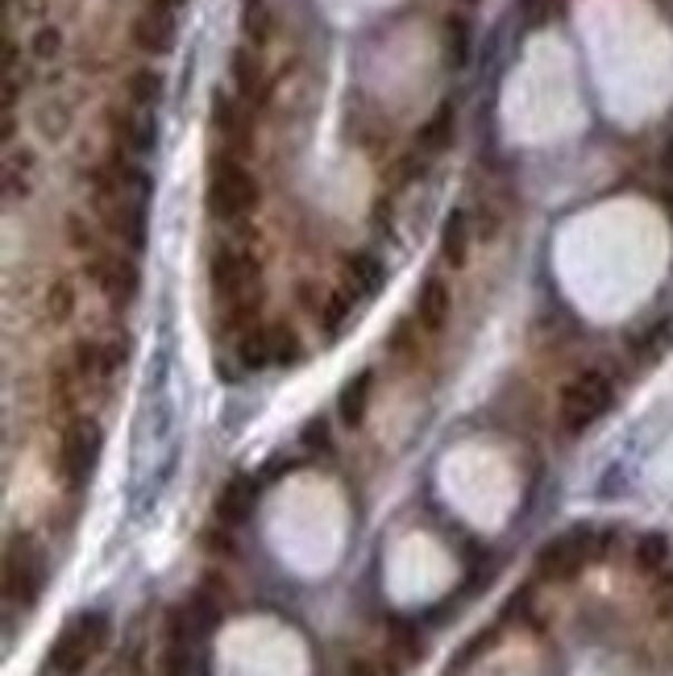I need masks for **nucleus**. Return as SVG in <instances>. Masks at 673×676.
<instances>
[{
  "label": "nucleus",
  "instance_id": "obj_18",
  "mask_svg": "<svg viewBox=\"0 0 673 676\" xmlns=\"http://www.w3.org/2000/svg\"><path fill=\"white\" fill-rule=\"evenodd\" d=\"M470 249H475V221L466 208H453L441 225V262L461 271L470 262Z\"/></svg>",
  "mask_w": 673,
  "mask_h": 676
},
{
  "label": "nucleus",
  "instance_id": "obj_2",
  "mask_svg": "<svg viewBox=\"0 0 673 676\" xmlns=\"http://www.w3.org/2000/svg\"><path fill=\"white\" fill-rule=\"evenodd\" d=\"M262 204V187L259 175L242 163V158H230L221 154L208 170V187H204V208L213 221L221 225H237L245 216H254Z\"/></svg>",
  "mask_w": 673,
  "mask_h": 676
},
{
  "label": "nucleus",
  "instance_id": "obj_4",
  "mask_svg": "<svg viewBox=\"0 0 673 676\" xmlns=\"http://www.w3.org/2000/svg\"><path fill=\"white\" fill-rule=\"evenodd\" d=\"M108 631H113V623H108V615H100V610H84V615H76L67 627H62L55 647H50V668L59 676H79L100 651H105Z\"/></svg>",
  "mask_w": 673,
  "mask_h": 676
},
{
  "label": "nucleus",
  "instance_id": "obj_31",
  "mask_svg": "<svg viewBox=\"0 0 673 676\" xmlns=\"http://www.w3.org/2000/svg\"><path fill=\"white\" fill-rule=\"evenodd\" d=\"M516 9H520V17L536 30V26H545L553 17V0H516Z\"/></svg>",
  "mask_w": 673,
  "mask_h": 676
},
{
  "label": "nucleus",
  "instance_id": "obj_20",
  "mask_svg": "<svg viewBox=\"0 0 673 676\" xmlns=\"http://www.w3.org/2000/svg\"><path fill=\"white\" fill-rule=\"evenodd\" d=\"M370 399H374V370H362L353 374L345 386H341V399H336V415L345 428H362L370 415Z\"/></svg>",
  "mask_w": 673,
  "mask_h": 676
},
{
  "label": "nucleus",
  "instance_id": "obj_9",
  "mask_svg": "<svg viewBox=\"0 0 673 676\" xmlns=\"http://www.w3.org/2000/svg\"><path fill=\"white\" fill-rule=\"evenodd\" d=\"M295 300H300V307L312 316V324H316L324 336H341L345 324L353 320V300L341 291V286L312 283V278H308V283H300Z\"/></svg>",
  "mask_w": 673,
  "mask_h": 676
},
{
  "label": "nucleus",
  "instance_id": "obj_14",
  "mask_svg": "<svg viewBox=\"0 0 673 676\" xmlns=\"http://www.w3.org/2000/svg\"><path fill=\"white\" fill-rule=\"evenodd\" d=\"M129 38H134V46H138L142 55H154V59H158V55H170V50H175V38H179L175 13L150 0V9H142V13H138L134 30H129Z\"/></svg>",
  "mask_w": 673,
  "mask_h": 676
},
{
  "label": "nucleus",
  "instance_id": "obj_33",
  "mask_svg": "<svg viewBox=\"0 0 673 676\" xmlns=\"http://www.w3.org/2000/svg\"><path fill=\"white\" fill-rule=\"evenodd\" d=\"M304 444H329V423L324 420H312L304 428Z\"/></svg>",
  "mask_w": 673,
  "mask_h": 676
},
{
  "label": "nucleus",
  "instance_id": "obj_25",
  "mask_svg": "<svg viewBox=\"0 0 673 676\" xmlns=\"http://www.w3.org/2000/svg\"><path fill=\"white\" fill-rule=\"evenodd\" d=\"M125 96H129L138 108H154L158 100H163V76H158L154 67L129 71V79H125Z\"/></svg>",
  "mask_w": 673,
  "mask_h": 676
},
{
  "label": "nucleus",
  "instance_id": "obj_24",
  "mask_svg": "<svg viewBox=\"0 0 673 676\" xmlns=\"http://www.w3.org/2000/svg\"><path fill=\"white\" fill-rule=\"evenodd\" d=\"M673 565V548H670V536L661 531H644L636 540V569L641 572H665Z\"/></svg>",
  "mask_w": 673,
  "mask_h": 676
},
{
  "label": "nucleus",
  "instance_id": "obj_22",
  "mask_svg": "<svg viewBox=\"0 0 673 676\" xmlns=\"http://www.w3.org/2000/svg\"><path fill=\"white\" fill-rule=\"evenodd\" d=\"M470 50H475V26L466 13H449L445 17V62L461 71L470 62Z\"/></svg>",
  "mask_w": 673,
  "mask_h": 676
},
{
  "label": "nucleus",
  "instance_id": "obj_10",
  "mask_svg": "<svg viewBox=\"0 0 673 676\" xmlns=\"http://www.w3.org/2000/svg\"><path fill=\"white\" fill-rule=\"evenodd\" d=\"M213 129L221 134L230 158H245L250 141H254V117H250L245 100H237V96H230V91H216L213 96Z\"/></svg>",
  "mask_w": 673,
  "mask_h": 676
},
{
  "label": "nucleus",
  "instance_id": "obj_26",
  "mask_svg": "<svg viewBox=\"0 0 673 676\" xmlns=\"http://www.w3.org/2000/svg\"><path fill=\"white\" fill-rule=\"evenodd\" d=\"M266 336H271V361L275 365H295V361L304 357V341L287 324H266Z\"/></svg>",
  "mask_w": 673,
  "mask_h": 676
},
{
  "label": "nucleus",
  "instance_id": "obj_21",
  "mask_svg": "<svg viewBox=\"0 0 673 676\" xmlns=\"http://www.w3.org/2000/svg\"><path fill=\"white\" fill-rule=\"evenodd\" d=\"M230 76H233V88H237V96H242L245 105L262 100V91H266V71H262L259 50H254V46H242V50H233Z\"/></svg>",
  "mask_w": 673,
  "mask_h": 676
},
{
  "label": "nucleus",
  "instance_id": "obj_11",
  "mask_svg": "<svg viewBox=\"0 0 673 676\" xmlns=\"http://www.w3.org/2000/svg\"><path fill=\"white\" fill-rule=\"evenodd\" d=\"M125 361H129V345L125 341H76V353H71V365H76V374L84 378V386L88 382H108V378L125 370Z\"/></svg>",
  "mask_w": 673,
  "mask_h": 676
},
{
  "label": "nucleus",
  "instance_id": "obj_12",
  "mask_svg": "<svg viewBox=\"0 0 673 676\" xmlns=\"http://www.w3.org/2000/svg\"><path fill=\"white\" fill-rule=\"evenodd\" d=\"M383 286H387V266L379 262V254L353 249V254L341 257V291H345L353 303H370Z\"/></svg>",
  "mask_w": 673,
  "mask_h": 676
},
{
  "label": "nucleus",
  "instance_id": "obj_37",
  "mask_svg": "<svg viewBox=\"0 0 673 676\" xmlns=\"http://www.w3.org/2000/svg\"><path fill=\"white\" fill-rule=\"evenodd\" d=\"M461 4H475V0H461Z\"/></svg>",
  "mask_w": 673,
  "mask_h": 676
},
{
  "label": "nucleus",
  "instance_id": "obj_16",
  "mask_svg": "<svg viewBox=\"0 0 673 676\" xmlns=\"http://www.w3.org/2000/svg\"><path fill=\"white\" fill-rule=\"evenodd\" d=\"M449 316H453V291H449L441 274H429L420 283V291H416V324L429 336H437V332H445Z\"/></svg>",
  "mask_w": 673,
  "mask_h": 676
},
{
  "label": "nucleus",
  "instance_id": "obj_30",
  "mask_svg": "<svg viewBox=\"0 0 673 676\" xmlns=\"http://www.w3.org/2000/svg\"><path fill=\"white\" fill-rule=\"evenodd\" d=\"M30 50H33V59H55L62 50V33L55 30V26H42V30L33 33Z\"/></svg>",
  "mask_w": 673,
  "mask_h": 676
},
{
  "label": "nucleus",
  "instance_id": "obj_23",
  "mask_svg": "<svg viewBox=\"0 0 673 676\" xmlns=\"http://www.w3.org/2000/svg\"><path fill=\"white\" fill-rule=\"evenodd\" d=\"M271 33H275V13H271V4H266V0H245V4H242V38H245V46L262 50V46L271 42Z\"/></svg>",
  "mask_w": 673,
  "mask_h": 676
},
{
  "label": "nucleus",
  "instance_id": "obj_35",
  "mask_svg": "<svg viewBox=\"0 0 673 676\" xmlns=\"http://www.w3.org/2000/svg\"><path fill=\"white\" fill-rule=\"evenodd\" d=\"M154 4H163V9H170V13H175V9H184L187 0H154Z\"/></svg>",
  "mask_w": 673,
  "mask_h": 676
},
{
  "label": "nucleus",
  "instance_id": "obj_34",
  "mask_svg": "<svg viewBox=\"0 0 673 676\" xmlns=\"http://www.w3.org/2000/svg\"><path fill=\"white\" fill-rule=\"evenodd\" d=\"M0 134H4V141H13V134H17V120H13V112H4V125H0Z\"/></svg>",
  "mask_w": 673,
  "mask_h": 676
},
{
  "label": "nucleus",
  "instance_id": "obj_32",
  "mask_svg": "<svg viewBox=\"0 0 673 676\" xmlns=\"http://www.w3.org/2000/svg\"><path fill=\"white\" fill-rule=\"evenodd\" d=\"M391 627H396V631H391V639L403 647V656H412V660H416V656H420V635H416V627H412V623H403V618H396Z\"/></svg>",
  "mask_w": 673,
  "mask_h": 676
},
{
  "label": "nucleus",
  "instance_id": "obj_29",
  "mask_svg": "<svg viewBox=\"0 0 673 676\" xmlns=\"http://www.w3.org/2000/svg\"><path fill=\"white\" fill-rule=\"evenodd\" d=\"M67 245H71L76 254H84V257L100 254V245H96V228H92V221H88V216H79V212H71V216H67Z\"/></svg>",
  "mask_w": 673,
  "mask_h": 676
},
{
  "label": "nucleus",
  "instance_id": "obj_5",
  "mask_svg": "<svg viewBox=\"0 0 673 676\" xmlns=\"http://www.w3.org/2000/svg\"><path fill=\"white\" fill-rule=\"evenodd\" d=\"M105 452V432L92 415H71L59 437V478L67 490H84L92 481Z\"/></svg>",
  "mask_w": 673,
  "mask_h": 676
},
{
  "label": "nucleus",
  "instance_id": "obj_6",
  "mask_svg": "<svg viewBox=\"0 0 673 676\" xmlns=\"http://www.w3.org/2000/svg\"><path fill=\"white\" fill-rule=\"evenodd\" d=\"M603 531L595 527H574V531H562L557 540H549L540 552H536V572L545 581H574L591 560L603 552Z\"/></svg>",
  "mask_w": 673,
  "mask_h": 676
},
{
  "label": "nucleus",
  "instance_id": "obj_3",
  "mask_svg": "<svg viewBox=\"0 0 673 676\" xmlns=\"http://www.w3.org/2000/svg\"><path fill=\"white\" fill-rule=\"evenodd\" d=\"M615 403V382L603 370H578L557 394V423L566 437H582L586 428H595Z\"/></svg>",
  "mask_w": 673,
  "mask_h": 676
},
{
  "label": "nucleus",
  "instance_id": "obj_36",
  "mask_svg": "<svg viewBox=\"0 0 673 676\" xmlns=\"http://www.w3.org/2000/svg\"><path fill=\"white\" fill-rule=\"evenodd\" d=\"M665 618L673 623V601H665Z\"/></svg>",
  "mask_w": 673,
  "mask_h": 676
},
{
  "label": "nucleus",
  "instance_id": "obj_7",
  "mask_svg": "<svg viewBox=\"0 0 673 676\" xmlns=\"http://www.w3.org/2000/svg\"><path fill=\"white\" fill-rule=\"evenodd\" d=\"M84 278H88L117 312L138 300L142 271L138 262H134V254H105V249H100V254L84 257Z\"/></svg>",
  "mask_w": 673,
  "mask_h": 676
},
{
  "label": "nucleus",
  "instance_id": "obj_8",
  "mask_svg": "<svg viewBox=\"0 0 673 676\" xmlns=\"http://www.w3.org/2000/svg\"><path fill=\"white\" fill-rule=\"evenodd\" d=\"M50 577V565H47V552L38 548L33 540H13L9 543V557H4V598L9 601H21V606H33L42 586Z\"/></svg>",
  "mask_w": 673,
  "mask_h": 676
},
{
  "label": "nucleus",
  "instance_id": "obj_1",
  "mask_svg": "<svg viewBox=\"0 0 673 676\" xmlns=\"http://www.w3.org/2000/svg\"><path fill=\"white\" fill-rule=\"evenodd\" d=\"M208 283H213V295L225 303V312L233 320L259 316L262 257L250 245H221L208 257Z\"/></svg>",
  "mask_w": 673,
  "mask_h": 676
},
{
  "label": "nucleus",
  "instance_id": "obj_17",
  "mask_svg": "<svg viewBox=\"0 0 673 676\" xmlns=\"http://www.w3.org/2000/svg\"><path fill=\"white\" fill-rule=\"evenodd\" d=\"M254 507H259V481L245 478V473H237V478H230L225 486H221V494H216V523L225 527H242L250 515H254Z\"/></svg>",
  "mask_w": 673,
  "mask_h": 676
},
{
  "label": "nucleus",
  "instance_id": "obj_15",
  "mask_svg": "<svg viewBox=\"0 0 673 676\" xmlns=\"http://www.w3.org/2000/svg\"><path fill=\"white\" fill-rule=\"evenodd\" d=\"M113 137H117L121 154H129V158L154 154V146H158V117H154V108H134V112L113 117Z\"/></svg>",
  "mask_w": 673,
  "mask_h": 676
},
{
  "label": "nucleus",
  "instance_id": "obj_13",
  "mask_svg": "<svg viewBox=\"0 0 673 676\" xmlns=\"http://www.w3.org/2000/svg\"><path fill=\"white\" fill-rule=\"evenodd\" d=\"M100 216H105L108 233L121 241V249L129 254H142L146 249V204L142 199H108V204H96Z\"/></svg>",
  "mask_w": 673,
  "mask_h": 676
},
{
  "label": "nucleus",
  "instance_id": "obj_28",
  "mask_svg": "<svg viewBox=\"0 0 673 676\" xmlns=\"http://www.w3.org/2000/svg\"><path fill=\"white\" fill-rule=\"evenodd\" d=\"M670 341H673V324L665 320V324L648 329L644 336H636V341H632V353H636V361H641V365H648V361H657L661 353L670 349Z\"/></svg>",
  "mask_w": 673,
  "mask_h": 676
},
{
  "label": "nucleus",
  "instance_id": "obj_19",
  "mask_svg": "<svg viewBox=\"0 0 673 676\" xmlns=\"http://www.w3.org/2000/svg\"><path fill=\"white\" fill-rule=\"evenodd\" d=\"M453 134H458V112H453V105L445 100V105H437V112L420 125V134H416V158L425 163V158L445 154L453 146Z\"/></svg>",
  "mask_w": 673,
  "mask_h": 676
},
{
  "label": "nucleus",
  "instance_id": "obj_27",
  "mask_svg": "<svg viewBox=\"0 0 673 676\" xmlns=\"http://www.w3.org/2000/svg\"><path fill=\"white\" fill-rule=\"evenodd\" d=\"M71 316H76V286L67 283V278H55L47 286V320L67 324Z\"/></svg>",
  "mask_w": 673,
  "mask_h": 676
}]
</instances>
